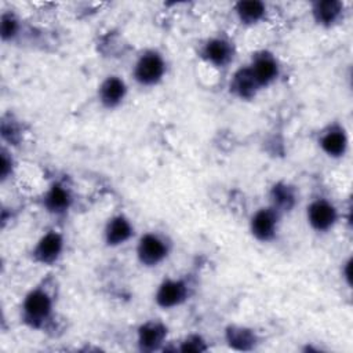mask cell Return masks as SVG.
Masks as SVG:
<instances>
[{
    "mask_svg": "<svg viewBox=\"0 0 353 353\" xmlns=\"http://www.w3.org/2000/svg\"><path fill=\"white\" fill-rule=\"evenodd\" d=\"M19 30V21L12 12H3L0 21V34L4 41L12 40Z\"/></svg>",
    "mask_w": 353,
    "mask_h": 353,
    "instance_id": "obj_20",
    "label": "cell"
},
{
    "mask_svg": "<svg viewBox=\"0 0 353 353\" xmlns=\"http://www.w3.org/2000/svg\"><path fill=\"white\" fill-rule=\"evenodd\" d=\"M52 299L43 288H34L26 294L22 303V319L30 327H41L51 316Z\"/></svg>",
    "mask_w": 353,
    "mask_h": 353,
    "instance_id": "obj_1",
    "label": "cell"
},
{
    "mask_svg": "<svg viewBox=\"0 0 353 353\" xmlns=\"http://www.w3.org/2000/svg\"><path fill=\"white\" fill-rule=\"evenodd\" d=\"M137 255L142 265L156 266L167 258L168 244L159 234L146 233L138 241Z\"/></svg>",
    "mask_w": 353,
    "mask_h": 353,
    "instance_id": "obj_3",
    "label": "cell"
},
{
    "mask_svg": "<svg viewBox=\"0 0 353 353\" xmlns=\"http://www.w3.org/2000/svg\"><path fill=\"white\" fill-rule=\"evenodd\" d=\"M62 250H63L62 236L55 230H50L39 239L37 244L32 251V256L39 263L50 265V263H54L61 256Z\"/></svg>",
    "mask_w": 353,
    "mask_h": 353,
    "instance_id": "obj_4",
    "label": "cell"
},
{
    "mask_svg": "<svg viewBox=\"0 0 353 353\" xmlns=\"http://www.w3.org/2000/svg\"><path fill=\"white\" fill-rule=\"evenodd\" d=\"M248 68L261 88L273 83L279 76L277 61L274 59V57L272 54L265 52V51L256 54L252 58V62Z\"/></svg>",
    "mask_w": 353,
    "mask_h": 353,
    "instance_id": "obj_8",
    "label": "cell"
},
{
    "mask_svg": "<svg viewBox=\"0 0 353 353\" xmlns=\"http://www.w3.org/2000/svg\"><path fill=\"white\" fill-rule=\"evenodd\" d=\"M338 218L336 208L325 199H317L307 207V222L317 232L331 229Z\"/></svg>",
    "mask_w": 353,
    "mask_h": 353,
    "instance_id": "obj_5",
    "label": "cell"
},
{
    "mask_svg": "<svg viewBox=\"0 0 353 353\" xmlns=\"http://www.w3.org/2000/svg\"><path fill=\"white\" fill-rule=\"evenodd\" d=\"M259 88L261 87L258 85V83H256L255 77L252 76L248 66L239 69L230 81L232 92L241 99H250V98L255 97V94L258 92Z\"/></svg>",
    "mask_w": 353,
    "mask_h": 353,
    "instance_id": "obj_14",
    "label": "cell"
},
{
    "mask_svg": "<svg viewBox=\"0 0 353 353\" xmlns=\"http://www.w3.org/2000/svg\"><path fill=\"white\" fill-rule=\"evenodd\" d=\"M134 228L131 222L124 215H116L106 223L105 228V241L108 245L116 247L124 244L131 239Z\"/></svg>",
    "mask_w": 353,
    "mask_h": 353,
    "instance_id": "obj_10",
    "label": "cell"
},
{
    "mask_svg": "<svg viewBox=\"0 0 353 353\" xmlns=\"http://www.w3.org/2000/svg\"><path fill=\"white\" fill-rule=\"evenodd\" d=\"M167 328L161 323L149 321L138 330V343L143 350L157 349L165 339Z\"/></svg>",
    "mask_w": 353,
    "mask_h": 353,
    "instance_id": "obj_12",
    "label": "cell"
},
{
    "mask_svg": "<svg viewBox=\"0 0 353 353\" xmlns=\"http://www.w3.org/2000/svg\"><path fill=\"white\" fill-rule=\"evenodd\" d=\"M277 222L279 212L274 208H261L251 218V233L261 241H270L276 236Z\"/></svg>",
    "mask_w": 353,
    "mask_h": 353,
    "instance_id": "obj_6",
    "label": "cell"
},
{
    "mask_svg": "<svg viewBox=\"0 0 353 353\" xmlns=\"http://www.w3.org/2000/svg\"><path fill=\"white\" fill-rule=\"evenodd\" d=\"M188 294L189 288L185 281L168 279L159 285L156 292V302L164 309L175 307L188 298Z\"/></svg>",
    "mask_w": 353,
    "mask_h": 353,
    "instance_id": "obj_7",
    "label": "cell"
},
{
    "mask_svg": "<svg viewBox=\"0 0 353 353\" xmlns=\"http://www.w3.org/2000/svg\"><path fill=\"white\" fill-rule=\"evenodd\" d=\"M127 94L125 83L117 76H109L99 87V101L106 108H116Z\"/></svg>",
    "mask_w": 353,
    "mask_h": 353,
    "instance_id": "obj_11",
    "label": "cell"
},
{
    "mask_svg": "<svg viewBox=\"0 0 353 353\" xmlns=\"http://www.w3.org/2000/svg\"><path fill=\"white\" fill-rule=\"evenodd\" d=\"M342 12V3L336 0H321L312 6V14L317 23L323 26H331L339 18Z\"/></svg>",
    "mask_w": 353,
    "mask_h": 353,
    "instance_id": "obj_17",
    "label": "cell"
},
{
    "mask_svg": "<svg viewBox=\"0 0 353 353\" xmlns=\"http://www.w3.org/2000/svg\"><path fill=\"white\" fill-rule=\"evenodd\" d=\"M72 204L69 189L62 183H54L44 196V207L52 214H63Z\"/></svg>",
    "mask_w": 353,
    "mask_h": 353,
    "instance_id": "obj_13",
    "label": "cell"
},
{
    "mask_svg": "<svg viewBox=\"0 0 353 353\" xmlns=\"http://www.w3.org/2000/svg\"><path fill=\"white\" fill-rule=\"evenodd\" d=\"M181 350L182 352H203V350H205V346L200 336L193 335V336H189L185 342H182Z\"/></svg>",
    "mask_w": 353,
    "mask_h": 353,
    "instance_id": "obj_21",
    "label": "cell"
},
{
    "mask_svg": "<svg viewBox=\"0 0 353 353\" xmlns=\"http://www.w3.org/2000/svg\"><path fill=\"white\" fill-rule=\"evenodd\" d=\"M165 73V62L156 51L143 52L134 68V77L142 85L157 84Z\"/></svg>",
    "mask_w": 353,
    "mask_h": 353,
    "instance_id": "obj_2",
    "label": "cell"
},
{
    "mask_svg": "<svg viewBox=\"0 0 353 353\" xmlns=\"http://www.w3.org/2000/svg\"><path fill=\"white\" fill-rule=\"evenodd\" d=\"M321 149L331 157H339L346 152L347 138L342 128L331 127L320 138Z\"/></svg>",
    "mask_w": 353,
    "mask_h": 353,
    "instance_id": "obj_15",
    "label": "cell"
},
{
    "mask_svg": "<svg viewBox=\"0 0 353 353\" xmlns=\"http://www.w3.org/2000/svg\"><path fill=\"white\" fill-rule=\"evenodd\" d=\"M270 199L272 208H274L277 212L288 211L295 203V193L294 189L287 183H277L272 188Z\"/></svg>",
    "mask_w": 353,
    "mask_h": 353,
    "instance_id": "obj_18",
    "label": "cell"
},
{
    "mask_svg": "<svg viewBox=\"0 0 353 353\" xmlns=\"http://www.w3.org/2000/svg\"><path fill=\"white\" fill-rule=\"evenodd\" d=\"M234 12L241 23L254 25L263 19L266 6L259 0H244L234 4Z\"/></svg>",
    "mask_w": 353,
    "mask_h": 353,
    "instance_id": "obj_16",
    "label": "cell"
},
{
    "mask_svg": "<svg viewBox=\"0 0 353 353\" xmlns=\"http://www.w3.org/2000/svg\"><path fill=\"white\" fill-rule=\"evenodd\" d=\"M12 171V160L11 156H8V153L3 149L1 150V160H0V176L4 181L6 178H8V175Z\"/></svg>",
    "mask_w": 353,
    "mask_h": 353,
    "instance_id": "obj_22",
    "label": "cell"
},
{
    "mask_svg": "<svg viewBox=\"0 0 353 353\" xmlns=\"http://www.w3.org/2000/svg\"><path fill=\"white\" fill-rule=\"evenodd\" d=\"M201 57L208 63L223 68L233 59V46L223 37H212L203 46Z\"/></svg>",
    "mask_w": 353,
    "mask_h": 353,
    "instance_id": "obj_9",
    "label": "cell"
},
{
    "mask_svg": "<svg viewBox=\"0 0 353 353\" xmlns=\"http://www.w3.org/2000/svg\"><path fill=\"white\" fill-rule=\"evenodd\" d=\"M226 339L230 346L240 350L251 349L255 345V335L251 330L243 327H230L226 331Z\"/></svg>",
    "mask_w": 353,
    "mask_h": 353,
    "instance_id": "obj_19",
    "label": "cell"
}]
</instances>
